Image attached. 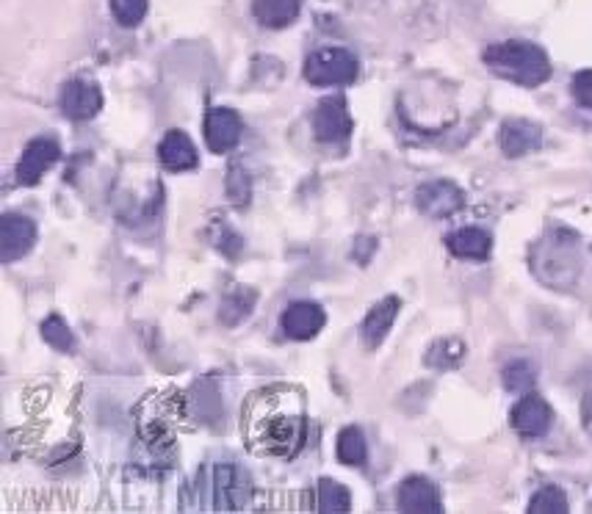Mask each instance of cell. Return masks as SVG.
<instances>
[{
  "mask_svg": "<svg viewBox=\"0 0 592 514\" xmlns=\"http://www.w3.org/2000/svg\"><path fill=\"white\" fill-rule=\"evenodd\" d=\"M264 393L258 396L260 409L249 415V445L255 454L292 459L305 448L307 415L299 396H288V391Z\"/></svg>",
  "mask_w": 592,
  "mask_h": 514,
  "instance_id": "1",
  "label": "cell"
},
{
  "mask_svg": "<svg viewBox=\"0 0 592 514\" xmlns=\"http://www.w3.org/2000/svg\"><path fill=\"white\" fill-rule=\"evenodd\" d=\"M485 65L491 67L493 76L504 78L517 86H543L551 78V59L540 45L526 42V39H506L495 42L482 53Z\"/></svg>",
  "mask_w": 592,
  "mask_h": 514,
  "instance_id": "2",
  "label": "cell"
},
{
  "mask_svg": "<svg viewBox=\"0 0 592 514\" xmlns=\"http://www.w3.org/2000/svg\"><path fill=\"white\" fill-rule=\"evenodd\" d=\"M361 65L357 56L346 48H322L305 61V81L310 86H349L355 83Z\"/></svg>",
  "mask_w": 592,
  "mask_h": 514,
  "instance_id": "3",
  "label": "cell"
},
{
  "mask_svg": "<svg viewBox=\"0 0 592 514\" xmlns=\"http://www.w3.org/2000/svg\"><path fill=\"white\" fill-rule=\"evenodd\" d=\"M253 498V482L247 471L233 462H221L210 473V506L216 512H238Z\"/></svg>",
  "mask_w": 592,
  "mask_h": 514,
  "instance_id": "4",
  "label": "cell"
},
{
  "mask_svg": "<svg viewBox=\"0 0 592 514\" xmlns=\"http://www.w3.org/2000/svg\"><path fill=\"white\" fill-rule=\"evenodd\" d=\"M313 136L324 145H338L352 136V113L341 95L324 97L313 111Z\"/></svg>",
  "mask_w": 592,
  "mask_h": 514,
  "instance_id": "5",
  "label": "cell"
},
{
  "mask_svg": "<svg viewBox=\"0 0 592 514\" xmlns=\"http://www.w3.org/2000/svg\"><path fill=\"white\" fill-rule=\"evenodd\" d=\"M59 108L72 122H87V119L98 117L102 108L100 86L89 78H72V81L61 83Z\"/></svg>",
  "mask_w": 592,
  "mask_h": 514,
  "instance_id": "6",
  "label": "cell"
},
{
  "mask_svg": "<svg viewBox=\"0 0 592 514\" xmlns=\"http://www.w3.org/2000/svg\"><path fill=\"white\" fill-rule=\"evenodd\" d=\"M415 205L430 219H446V216H454L463 208L465 194L452 180H430L415 191Z\"/></svg>",
  "mask_w": 592,
  "mask_h": 514,
  "instance_id": "7",
  "label": "cell"
},
{
  "mask_svg": "<svg viewBox=\"0 0 592 514\" xmlns=\"http://www.w3.org/2000/svg\"><path fill=\"white\" fill-rule=\"evenodd\" d=\"M203 134L208 150L216 152V156H225V152H230L233 147L238 145V139H241V117H238V111H233V108H210V111L205 113Z\"/></svg>",
  "mask_w": 592,
  "mask_h": 514,
  "instance_id": "8",
  "label": "cell"
},
{
  "mask_svg": "<svg viewBox=\"0 0 592 514\" xmlns=\"http://www.w3.org/2000/svg\"><path fill=\"white\" fill-rule=\"evenodd\" d=\"M59 158V145H56L53 139H48V136H39V139L28 141L20 156V164H17V182H20V186H37L45 171L53 167Z\"/></svg>",
  "mask_w": 592,
  "mask_h": 514,
  "instance_id": "9",
  "label": "cell"
},
{
  "mask_svg": "<svg viewBox=\"0 0 592 514\" xmlns=\"http://www.w3.org/2000/svg\"><path fill=\"white\" fill-rule=\"evenodd\" d=\"M37 244V225L22 214H6L0 221V255L6 263L26 257Z\"/></svg>",
  "mask_w": 592,
  "mask_h": 514,
  "instance_id": "10",
  "label": "cell"
},
{
  "mask_svg": "<svg viewBox=\"0 0 592 514\" xmlns=\"http://www.w3.org/2000/svg\"><path fill=\"white\" fill-rule=\"evenodd\" d=\"M398 510L407 514H441L443 501L435 484L424 476H410L398 484L396 493Z\"/></svg>",
  "mask_w": 592,
  "mask_h": 514,
  "instance_id": "11",
  "label": "cell"
},
{
  "mask_svg": "<svg viewBox=\"0 0 592 514\" xmlns=\"http://www.w3.org/2000/svg\"><path fill=\"white\" fill-rule=\"evenodd\" d=\"M551 418H554V413H551L545 398L534 396V393H523V398L515 404V409H512V428H515L521 437H543L551 428Z\"/></svg>",
  "mask_w": 592,
  "mask_h": 514,
  "instance_id": "12",
  "label": "cell"
},
{
  "mask_svg": "<svg viewBox=\"0 0 592 514\" xmlns=\"http://www.w3.org/2000/svg\"><path fill=\"white\" fill-rule=\"evenodd\" d=\"M324 322H327V316H324V310L316 302H294V305L286 307L280 318L283 333L294 340L316 338L322 333Z\"/></svg>",
  "mask_w": 592,
  "mask_h": 514,
  "instance_id": "13",
  "label": "cell"
},
{
  "mask_svg": "<svg viewBox=\"0 0 592 514\" xmlns=\"http://www.w3.org/2000/svg\"><path fill=\"white\" fill-rule=\"evenodd\" d=\"M499 145L510 158L529 156V152L540 150V145H543V130H540V125L526 122V119H506L501 125Z\"/></svg>",
  "mask_w": 592,
  "mask_h": 514,
  "instance_id": "14",
  "label": "cell"
},
{
  "mask_svg": "<svg viewBox=\"0 0 592 514\" xmlns=\"http://www.w3.org/2000/svg\"><path fill=\"white\" fill-rule=\"evenodd\" d=\"M158 161L169 171H189L199 164L195 141L184 130H169L164 141L158 145Z\"/></svg>",
  "mask_w": 592,
  "mask_h": 514,
  "instance_id": "15",
  "label": "cell"
},
{
  "mask_svg": "<svg viewBox=\"0 0 592 514\" xmlns=\"http://www.w3.org/2000/svg\"><path fill=\"white\" fill-rule=\"evenodd\" d=\"M398 307H402L398 296H385L383 302H377V305L368 310L366 322H363V343H366L368 348H377L379 343L388 338L391 327H394L398 316Z\"/></svg>",
  "mask_w": 592,
  "mask_h": 514,
  "instance_id": "16",
  "label": "cell"
},
{
  "mask_svg": "<svg viewBox=\"0 0 592 514\" xmlns=\"http://www.w3.org/2000/svg\"><path fill=\"white\" fill-rule=\"evenodd\" d=\"M448 253L454 257H463V260H485L491 257L493 238L491 233L480 230V227H463V230H454L446 238Z\"/></svg>",
  "mask_w": 592,
  "mask_h": 514,
  "instance_id": "17",
  "label": "cell"
},
{
  "mask_svg": "<svg viewBox=\"0 0 592 514\" xmlns=\"http://www.w3.org/2000/svg\"><path fill=\"white\" fill-rule=\"evenodd\" d=\"M302 0H253L255 20L266 28H288L299 17Z\"/></svg>",
  "mask_w": 592,
  "mask_h": 514,
  "instance_id": "18",
  "label": "cell"
},
{
  "mask_svg": "<svg viewBox=\"0 0 592 514\" xmlns=\"http://www.w3.org/2000/svg\"><path fill=\"white\" fill-rule=\"evenodd\" d=\"M352 510L349 490L333 478H322L316 487V512L324 514H344Z\"/></svg>",
  "mask_w": 592,
  "mask_h": 514,
  "instance_id": "19",
  "label": "cell"
},
{
  "mask_svg": "<svg viewBox=\"0 0 592 514\" xmlns=\"http://www.w3.org/2000/svg\"><path fill=\"white\" fill-rule=\"evenodd\" d=\"M338 459L352 467L366 465L368 445H366V437H363V432L357 426H346L344 432L338 434Z\"/></svg>",
  "mask_w": 592,
  "mask_h": 514,
  "instance_id": "20",
  "label": "cell"
},
{
  "mask_svg": "<svg viewBox=\"0 0 592 514\" xmlns=\"http://www.w3.org/2000/svg\"><path fill=\"white\" fill-rule=\"evenodd\" d=\"M529 514H568L571 506H568V495L562 493L556 484H545L534 493V498L529 501Z\"/></svg>",
  "mask_w": 592,
  "mask_h": 514,
  "instance_id": "21",
  "label": "cell"
},
{
  "mask_svg": "<svg viewBox=\"0 0 592 514\" xmlns=\"http://www.w3.org/2000/svg\"><path fill=\"white\" fill-rule=\"evenodd\" d=\"M504 387L510 393H529L534 387V365L526 359H515L504 368Z\"/></svg>",
  "mask_w": 592,
  "mask_h": 514,
  "instance_id": "22",
  "label": "cell"
},
{
  "mask_svg": "<svg viewBox=\"0 0 592 514\" xmlns=\"http://www.w3.org/2000/svg\"><path fill=\"white\" fill-rule=\"evenodd\" d=\"M42 338L56 348V352H72L76 346V338H72L70 327L61 316H48L42 322Z\"/></svg>",
  "mask_w": 592,
  "mask_h": 514,
  "instance_id": "23",
  "label": "cell"
},
{
  "mask_svg": "<svg viewBox=\"0 0 592 514\" xmlns=\"http://www.w3.org/2000/svg\"><path fill=\"white\" fill-rule=\"evenodd\" d=\"M114 20L122 28H136L147 17V0H108Z\"/></svg>",
  "mask_w": 592,
  "mask_h": 514,
  "instance_id": "24",
  "label": "cell"
},
{
  "mask_svg": "<svg viewBox=\"0 0 592 514\" xmlns=\"http://www.w3.org/2000/svg\"><path fill=\"white\" fill-rule=\"evenodd\" d=\"M253 305H255V294H253V290L238 288L236 294L227 296V302H225V305H221V316H227V313H230V310H236V318H233V324H238V322H244V318L249 316V310H253Z\"/></svg>",
  "mask_w": 592,
  "mask_h": 514,
  "instance_id": "25",
  "label": "cell"
},
{
  "mask_svg": "<svg viewBox=\"0 0 592 514\" xmlns=\"http://www.w3.org/2000/svg\"><path fill=\"white\" fill-rule=\"evenodd\" d=\"M227 194L236 205H247L249 199V177L244 171L230 169V177H227Z\"/></svg>",
  "mask_w": 592,
  "mask_h": 514,
  "instance_id": "26",
  "label": "cell"
},
{
  "mask_svg": "<svg viewBox=\"0 0 592 514\" xmlns=\"http://www.w3.org/2000/svg\"><path fill=\"white\" fill-rule=\"evenodd\" d=\"M573 97H576L579 106L592 108V70L576 72V78H573Z\"/></svg>",
  "mask_w": 592,
  "mask_h": 514,
  "instance_id": "27",
  "label": "cell"
},
{
  "mask_svg": "<svg viewBox=\"0 0 592 514\" xmlns=\"http://www.w3.org/2000/svg\"><path fill=\"white\" fill-rule=\"evenodd\" d=\"M582 418H584V428H588L592 437V393H588V398H584L582 404Z\"/></svg>",
  "mask_w": 592,
  "mask_h": 514,
  "instance_id": "28",
  "label": "cell"
}]
</instances>
